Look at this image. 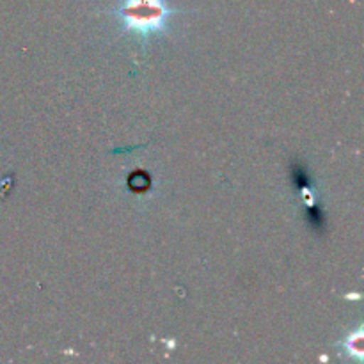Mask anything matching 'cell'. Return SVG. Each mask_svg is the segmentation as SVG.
I'll return each instance as SVG.
<instances>
[{"mask_svg": "<svg viewBox=\"0 0 364 364\" xmlns=\"http://www.w3.org/2000/svg\"><path fill=\"white\" fill-rule=\"evenodd\" d=\"M173 14L166 0H123L117 18L127 32L149 38L166 31Z\"/></svg>", "mask_w": 364, "mask_h": 364, "instance_id": "6da1fadb", "label": "cell"}, {"mask_svg": "<svg viewBox=\"0 0 364 364\" xmlns=\"http://www.w3.org/2000/svg\"><path fill=\"white\" fill-rule=\"evenodd\" d=\"M345 350L350 358L361 361L363 359V329H358L355 333L348 334V338L345 340Z\"/></svg>", "mask_w": 364, "mask_h": 364, "instance_id": "7a4b0ae2", "label": "cell"}]
</instances>
